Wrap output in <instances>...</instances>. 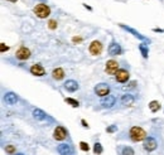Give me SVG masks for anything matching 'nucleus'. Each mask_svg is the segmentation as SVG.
Here are the masks:
<instances>
[{
    "label": "nucleus",
    "instance_id": "1",
    "mask_svg": "<svg viewBox=\"0 0 164 155\" xmlns=\"http://www.w3.org/2000/svg\"><path fill=\"white\" fill-rule=\"evenodd\" d=\"M130 137L133 141H141L146 139V133L139 126H134L130 129Z\"/></svg>",
    "mask_w": 164,
    "mask_h": 155
},
{
    "label": "nucleus",
    "instance_id": "2",
    "mask_svg": "<svg viewBox=\"0 0 164 155\" xmlns=\"http://www.w3.org/2000/svg\"><path fill=\"white\" fill-rule=\"evenodd\" d=\"M33 11H34V14L41 19H44L47 17H49V14H51L49 6H47L46 4H37V5L34 6Z\"/></svg>",
    "mask_w": 164,
    "mask_h": 155
},
{
    "label": "nucleus",
    "instance_id": "3",
    "mask_svg": "<svg viewBox=\"0 0 164 155\" xmlns=\"http://www.w3.org/2000/svg\"><path fill=\"white\" fill-rule=\"evenodd\" d=\"M95 93L100 97H105L109 96L110 93V87L106 85V83H99V85L95 86Z\"/></svg>",
    "mask_w": 164,
    "mask_h": 155
},
{
    "label": "nucleus",
    "instance_id": "4",
    "mask_svg": "<svg viewBox=\"0 0 164 155\" xmlns=\"http://www.w3.org/2000/svg\"><path fill=\"white\" fill-rule=\"evenodd\" d=\"M105 69L109 74H116V72L119 71V63L116 61H114V59H110V61H107V63H106Z\"/></svg>",
    "mask_w": 164,
    "mask_h": 155
},
{
    "label": "nucleus",
    "instance_id": "5",
    "mask_svg": "<svg viewBox=\"0 0 164 155\" xmlns=\"http://www.w3.org/2000/svg\"><path fill=\"white\" fill-rule=\"evenodd\" d=\"M66 136H67V131L63 126H57V128L54 129L53 137L56 140H63V139H66Z\"/></svg>",
    "mask_w": 164,
    "mask_h": 155
},
{
    "label": "nucleus",
    "instance_id": "6",
    "mask_svg": "<svg viewBox=\"0 0 164 155\" xmlns=\"http://www.w3.org/2000/svg\"><path fill=\"white\" fill-rule=\"evenodd\" d=\"M102 52V44L99 41H95L90 44V53L94 55H99Z\"/></svg>",
    "mask_w": 164,
    "mask_h": 155
},
{
    "label": "nucleus",
    "instance_id": "7",
    "mask_svg": "<svg viewBox=\"0 0 164 155\" xmlns=\"http://www.w3.org/2000/svg\"><path fill=\"white\" fill-rule=\"evenodd\" d=\"M157 140H155L154 137H148L145 139V141H144V149L148 150V151H153V150L157 149Z\"/></svg>",
    "mask_w": 164,
    "mask_h": 155
},
{
    "label": "nucleus",
    "instance_id": "8",
    "mask_svg": "<svg viewBox=\"0 0 164 155\" xmlns=\"http://www.w3.org/2000/svg\"><path fill=\"white\" fill-rule=\"evenodd\" d=\"M115 78H116V81L120 83H125L127 79H129V72H127L126 69H119L116 74H115Z\"/></svg>",
    "mask_w": 164,
    "mask_h": 155
},
{
    "label": "nucleus",
    "instance_id": "9",
    "mask_svg": "<svg viewBox=\"0 0 164 155\" xmlns=\"http://www.w3.org/2000/svg\"><path fill=\"white\" fill-rule=\"evenodd\" d=\"M15 55H17L18 59H22V61H24V59H28L30 57V50L25 48V47H22V48H19L17 50V53H15Z\"/></svg>",
    "mask_w": 164,
    "mask_h": 155
},
{
    "label": "nucleus",
    "instance_id": "10",
    "mask_svg": "<svg viewBox=\"0 0 164 155\" xmlns=\"http://www.w3.org/2000/svg\"><path fill=\"white\" fill-rule=\"evenodd\" d=\"M30 73L34 74V76H38V77H42L46 74V71L44 68L41 66V65H33L30 67Z\"/></svg>",
    "mask_w": 164,
    "mask_h": 155
},
{
    "label": "nucleus",
    "instance_id": "11",
    "mask_svg": "<svg viewBox=\"0 0 164 155\" xmlns=\"http://www.w3.org/2000/svg\"><path fill=\"white\" fill-rule=\"evenodd\" d=\"M121 52H122V49L118 43H111L109 46V54L110 55H119V54H121Z\"/></svg>",
    "mask_w": 164,
    "mask_h": 155
},
{
    "label": "nucleus",
    "instance_id": "12",
    "mask_svg": "<svg viewBox=\"0 0 164 155\" xmlns=\"http://www.w3.org/2000/svg\"><path fill=\"white\" fill-rule=\"evenodd\" d=\"M4 101H5L8 105H15L18 102V97L17 95L13 92H6L5 96H4Z\"/></svg>",
    "mask_w": 164,
    "mask_h": 155
},
{
    "label": "nucleus",
    "instance_id": "13",
    "mask_svg": "<svg viewBox=\"0 0 164 155\" xmlns=\"http://www.w3.org/2000/svg\"><path fill=\"white\" fill-rule=\"evenodd\" d=\"M65 90H67L68 92H75L78 90V83L73 79H68L67 82H65Z\"/></svg>",
    "mask_w": 164,
    "mask_h": 155
},
{
    "label": "nucleus",
    "instance_id": "14",
    "mask_svg": "<svg viewBox=\"0 0 164 155\" xmlns=\"http://www.w3.org/2000/svg\"><path fill=\"white\" fill-rule=\"evenodd\" d=\"M115 102H116V98H115L114 96H110V95H109V96H106L101 101V105L103 107H113L115 105Z\"/></svg>",
    "mask_w": 164,
    "mask_h": 155
},
{
    "label": "nucleus",
    "instance_id": "15",
    "mask_svg": "<svg viewBox=\"0 0 164 155\" xmlns=\"http://www.w3.org/2000/svg\"><path fill=\"white\" fill-rule=\"evenodd\" d=\"M120 27L122 28V29H125V30H127L129 32V33H131L134 35V37H137V38H139V39H141V41H145V37H144V35H141L140 33H139V32H137L135 29H133V28H130V27H126V25H124V24H120Z\"/></svg>",
    "mask_w": 164,
    "mask_h": 155
},
{
    "label": "nucleus",
    "instance_id": "16",
    "mask_svg": "<svg viewBox=\"0 0 164 155\" xmlns=\"http://www.w3.org/2000/svg\"><path fill=\"white\" fill-rule=\"evenodd\" d=\"M58 153L61 154V155H71L72 154V148L70 145H67V144H61L58 146Z\"/></svg>",
    "mask_w": 164,
    "mask_h": 155
},
{
    "label": "nucleus",
    "instance_id": "17",
    "mask_svg": "<svg viewBox=\"0 0 164 155\" xmlns=\"http://www.w3.org/2000/svg\"><path fill=\"white\" fill-rule=\"evenodd\" d=\"M135 101V98L133 95H130V93H126V95H124V96L121 97V102L124 103V105H126V106H130V105H133Z\"/></svg>",
    "mask_w": 164,
    "mask_h": 155
},
{
    "label": "nucleus",
    "instance_id": "18",
    "mask_svg": "<svg viewBox=\"0 0 164 155\" xmlns=\"http://www.w3.org/2000/svg\"><path fill=\"white\" fill-rule=\"evenodd\" d=\"M33 117L34 119H37V120H46V117H47V115L44 111H42V110H39V109H35L33 110Z\"/></svg>",
    "mask_w": 164,
    "mask_h": 155
},
{
    "label": "nucleus",
    "instance_id": "19",
    "mask_svg": "<svg viewBox=\"0 0 164 155\" xmlns=\"http://www.w3.org/2000/svg\"><path fill=\"white\" fill-rule=\"evenodd\" d=\"M52 77H53L54 79H57V81H59V79H62L63 77H65V71H63L62 68H56L53 72H52Z\"/></svg>",
    "mask_w": 164,
    "mask_h": 155
},
{
    "label": "nucleus",
    "instance_id": "20",
    "mask_svg": "<svg viewBox=\"0 0 164 155\" xmlns=\"http://www.w3.org/2000/svg\"><path fill=\"white\" fill-rule=\"evenodd\" d=\"M149 109H150V111H153V112H157V111L160 109V103L158 101H151L149 103Z\"/></svg>",
    "mask_w": 164,
    "mask_h": 155
},
{
    "label": "nucleus",
    "instance_id": "21",
    "mask_svg": "<svg viewBox=\"0 0 164 155\" xmlns=\"http://www.w3.org/2000/svg\"><path fill=\"white\" fill-rule=\"evenodd\" d=\"M139 49H140L143 57L148 58V54H149V49H148V47L145 44H139Z\"/></svg>",
    "mask_w": 164,
    "mask_h": 155
},
{
    "label": "nucleus",
    "instance_id": "22",
    "mask_svg": "<svg viewBox=\"0 0 164 155\" xmlns=\"http://www.w3.org/2000/svg\"><path fill=\"white\" fill-rule=\"evenodd\" d=\"M65 101H66L67 103H70L72 107H78V106H80V102H78L77 100H73V98H71V97L65 98Z\"/></svg>",
    "mask_w": 164,
    "mask_h": 155
},
{
    "label": "nucleus",
    "instance_id": "23",
    "mask_svg": "<svg viewBox=\"0 0 164 155\" xmlns=\"http://www.w3.org/2000/svg\"><path fill=\"white\" fill-rule=\"evenodd\" d=\"M102 150H103V149H102L101 144H100V142H96L95 146H94V153H95V154H101Z\"/></svg>",
    "mask_w": 164,
    "mask_h": 155
},
{
    "label": "nucleus",
    "instance_id": "24",
    "mask_svg": "<svg viewBox=\"0 0 164 155\" xmlns=\"http://www.w3.org/2000/svg\"><path fill=\"white\" fill-rule=\"evenodd\" d=\"M122 155H134L133 148H130V146H126V148H124L122 149Z\"/></svg>",
    "mask_w": 164,
    "mask_h": 155
},
{
    "label": "nucleus",
    "instance_id": "25",
    "mask_svg": "<svg viewBox=\"0 0 164 155\" xmlns=\"http://www.w3.org/2000/svg\"><path fill=\"white\" fill-rule=\"evenodd\" d=\"M80 148H81V150H83V151H89V150H90L89 144H87V142H85V141H81V142H80Z\"/></svg>",
    "mask_w": 164,
    "mask_h": 155
},
{
    "label": "nucleus",
    "instance_id": "26",
    "mask_svg": "<svg viewBox=\"0 0 164 155\" xmlns=\"http://www.w3.org/2000/svg\"><path fill=\"white\" fill-rule=\"evenodd\" d=\"M5 150H6V153H9V154H14L15 153V148L13 145H6Z\"/></svg>",
    "mask_w": 164,
    "mask_h": 155
},
{
    "label": "nucleus",
    "instance_id": "27",
    "mask_svg": "<svg viewBox=\"0 0 164 155\" xmlns=\"http://www.w3.org/2000/svg\"><path fill=\"white\" fill-rule=\"evenodd\" d=\"M106 131L107 133H115V131H118V126L116 125H111V126H109V128L106 129Z\"/></svg>",
    "mask_w": 164,
    "mask_h": 155
},
{
    "label": "nucleus",
    "instance_id": "28",
    "mask_svg": "<svg viewBox=\"0 0 164 155\" xmlns=\"http://www.w3.org/2000/svg\"><path fill=\"white\" fill-rule=\"evenodd\" d=\"M48 27H49V29H56V28H57V22L56 20H49Z\"/></svg>",
    "mask_w": 164,
    "mask_h": 155
},
{
    "label": "nucleus",
    "instance_id": "29",
    "mask_svg": "<svg viewBox=\"0 0 164 155\" xmlns=\"http://www.w3.org/2000/svg\"><path fill=\"white\" fill-rule=\"evenodd\" d=\"M135 86H137V82L133 81V82H130V83H129V86H124L122 88H124V90H127V88H134Z\"/></svg>",
    "mask_w": 164,
    "mask_h": 155
},
{
    "label": "nucleus",
    "instance_id": "30",
    "mask_svg": "<svg viewBox=\"0 0 164 155\" xmlns=\"http://www.w3.org/2000/svg\"><path fill=\"white\" fill-rule=\"evenodd\" d=\"M6 50H9V47L5 46L4 43H0V52L3 53V52H6Z\"/></svg>",
    "mask_w": 164,
    "mask_h": 155
},
{
    "label": "nucleus",
    "instance_id": "31",
    "mask_svg": "<svg viewBox=\"0 0 164 155\" xmlns=\"http://www.w3.org/2000/svg\"><path fill=\"white\" fill-rule=\"evenodd\" d=\"M81 122H82V126H83V128H87V129H89V124H87L85 120H82Z\"/></svg>",
    "mask_w": 164,
    "mask_h": 155
},
{
    "label": "nucleus",
    "instance_id": "32",
    "mask_svg": "<svg viewBox=\"0 0 164 155\" xmlns=\"http://www.w3.org/2000/svg\"><path fill=\"white\" fill-rule=\"evenodd\" d=\"M81 41V38H73V42H80Z\"/></svg>",
    "mask_w": 164,
    "mask_h": 155
},
{
    "label": "nucleus",
    "instance_id": "33",
    "mask_svg": "<svg viewBox=\"0 0 164 155\" xmlns=\"http://www.w3.org/2000/svg\"><path fill=\"white\" fill-rule=\"evenodd\" d=\"M8 1H10V3H17L18 0H8Z\"/></svg>",
    "mask_w": 164,
    "mask_h": 155
},
{
    "label": "nucleus",
    "instance_id": "34",
    "mask_svg": "<svg viewBox=\"0 0 164 155\" xmlns=\"http://www.w3.org/2000/svg\"><path fill=\"white\" fill-rule=\"evenodd\" d=\"M39 1H47V0H39Z\"/></svg>",
    "mask_w": 164,
    "mask_h": 155
},
{
    "label": "nucleus",
    "instance_id": "35",
    "mask_svg": "<svg viewBox=\"0 0 164 155\" xmlns=\"http://www.w3.org/2000/svg\"><path fill=\"white\" fill-rule=\"evenodd\" d=\"M17 155H24V154H17Z\"/></svg>",
    "mask_w": 164,
    "mask_h": 155
}]
</instances>
